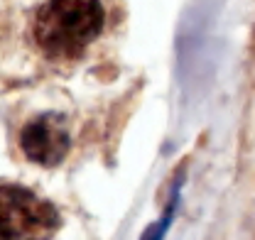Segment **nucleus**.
<instances>
[{
  "mask_svg": "<svg viewBox=\"0 0 255 240\" xmlns=\"http://www.w3.org/2000/svg\"><path fill=\"white\" fill-rule=\"evenodd\" d=\"M103 27L98 0H47L34 17V42L52 59L79 57Z\"/></svg>",
  "mask_w": 255,
  "mask_h": 240,
  "instance_id": "1",
  "label": "nucleus"
},
{
  "mask_svg": "<svg viewBox=\"0 0 255 240\" xmlns=\"http://www.w3.org/2000/svg\"><path fill=\"white\" fill-rule=\"evenodd\" d=\"M59 226L57 209L17 184L0 186V240H49Z\"/></svg>",
  "mask_w": 255,
  "mask_h": 240,
  "instance_id": "2",
  "label": "nucleus"
},
{
  "mask_svg": "<svg viewBox=\"0 0 255 240\" xmlns=\"http://www.w3.org/2000/svg\"><path fill=\"white\" fill-rule=\"evenodd\" d=\"M20 145H22V152L27 154V159L44 164V167H54L69 152L66 122L57 113H44L39 118L30 120L22 127Z\"/></svg>",
  "mask_w": 255,
  "mask_h": 240,
  "instance_id": "3",
  "label": "nucleus"
}]
</instances>
